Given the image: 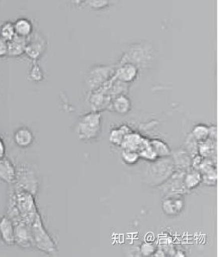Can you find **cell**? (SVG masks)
Returning a JSON list of instances; mask_svg holds the SVG:
<instances>
[{
  "instance_id": "obj_1",
  "label": "cell",
  "mask_w": 218,
  "mask_h": 257,
  "mask_svg": "<svg viewBox=\"0 0 218 257\" xmlns=\"http://www.w3.org/2000/svg\"><path fill=\"white\" fill-rule=\"evenodd\" d=\"M154 60V50L147 41L132 44L121 58L120 64L131 63L138 68H145L152 64Z\"/></svg>"
},
{
  "instance_id": "obj_2",
  "label": "cell",
  "mask_w": 218,
  "mask_h": 257,
  "mask_svg": "<svg viewBox=\"0 0 218 257\" xmlns=\"http://www.w3.org/2000/svg\"><path fill=\"white\" fill-rule=\"evenodd\" d=\"M174 171V165L170 156L158 158L155 161L149 162L148 167L145 172V178L150 186H160Z\"/></svg>"
},
{
  "instance_id": "obj_3",
  "label": "cell",
  "mask_w": 218,
  "mask_h": 257,
  "mask_svg": "<svg viewBox=\"0 0 218 257\" xmlns=\"http://www.w3.org/2000/svg\"><path fill=\"white\" fill-rule=\"evenodd\" d=\"M33 246L46 253L55 254L58 250L57 245L44 227V222L40 213H37L35 219L30 225Z\"/></svg>"
},
{
  "instance_id": "obj_4",
  "label": "cell",
  "mask_w": 218,
  "mask_h": 257,
  "mask_svg": "<svg viewBox=\"0 0 218 257\" xmlns=\"http://www.w3.org/2000/svg\"><path fill=\"white\" fill-rule=\"evenodd\" d=\"M102 115L99 111H92L83 116L77 125V136L83 142L96 139L101 132Z\"/></svg>"
},
{
  "instance_id": "obj_5",
  "label": "cell",
  "mask_w": 218,
  "mask_h": 257,
  "mask_svg": "<svg viewBox=\"0 0 218 257\" xmlns=\"http://www.w3.org/2000/svg\"><path fill=\"white\" fill-rule=\"evenodd\" d=\"M34 197L35 196L29 192L17 190L13 197L22 220L29 226L31 225L39 212Z\"/></svg>"
},
{
  "instance_id": "obj_6",
  "label": "cell",
  "mask_w": 218,
  "mask_h": 257,
  "mask_svg": "<svg viewBox=\"0 0 218 257\" xmlns=\"http://www.w3.org/2000/svg\"><path fill=\"white\" fill-rule=\"evenodd\" d=\"M15 183L16 184L17 190L29 192L33 196H36L38 191V178L35 172L29 167L22 166L19 167L17 170Z\"/></svg>"
},
{
  "instance_id": "obj_7",
  "label": "cell",
  "mask_w": 218,
  "mask_h": 257,
  "mask_svg": "<svg viewBox=\"0 0 218 257\" xmlns=\"http://www.w3.org/2000/svg\"><path fill=\"white\" fill-rule=\"evenodd\" d=\"M184 175V171H175L163 184H161L160 189L164 197L183 196L189 193L183 186Z\"/></svg>"
},
{
  "instance_id": "obj_8",
  "label": "cell",
  "mask_w": 218,
  "mask_h": 257,
  "mask_svg": "<svg viewBox=\"0 0 218 257\" xmlns=\"http://www.w3.org/2000/svg\"><path fill=\"white\" fill-rule=\"evenodd\" d=\"M113 74L110 66H96L92 67L88 73L86 84L91 92L100 88L105 83L109 81Z\"/></svg>"
},
{
  "instance_id": "obj_9",
  "label": "cell",
  "mask_w": 218,
  "mask_h": 257,
  "mask_svg": "<svg viewBox=\"0 0 218 257\" xmlns=\"http://www.w3.org/2000/svg\"><path fill=\"white\" fill-rule=\"evenodd\" d=\"M14 224H15V244L25 248L33 246L30 226L23 220L14 222Z\"/></svg>"
},
{
  "instance_id": "obj_10",
  "label": "cell",
  "mask_w": 218,
  "mask_h": 257,
  "mask_svg": "<svg viewBox=\"0 0 218 257\" xmlns=\"http://www.w3.org/2000/svg\"><path fill=\"white\" fill-rule=\"evenodd\" d=\"M198 171L202 175V183L205 186H215L217 182V169L214 160L204 158Z\"/></svg>"
},
{
  "instance_id": "obj_11",
  "label": "cell",
  "mask_w": 218,
  "mask_h": 257,
  "mask_svg": "<svg viewBox=\"0 0 218 257\" xmlns=\"http://www.w3.org/2000/svg\"><path fill=\"white\" fill-rule=\"evenodd\" d=\"M184 200L183 196H172L164 197L161 208L167 216L172 217L180 215L184 208Z\"/></svg>"
},
{
  "instance_id": "obj_12",
  "label": "cell",
  "mask_w": 218,
  "mask_h": 257,
  "mask_svg": "<svg viewBox=\"0 0 218 257\" xmlns=\"http://www.w3.org/2000/svg\"><path fill=\"white\" fill-rule=\"evenodd\" d=\"M150 144V140L137 133L132 132L124 138L121 147L123 150H130L139 153Z\"/></svg>"
},
{
  "instance_id": "obj_13",
  "label": "cell",
  "mask_w": 218,
  "mask_h": 257,
  "mask_svg": "<svg viewBox=\"0 0 218 257\" xmlns=\"http://www.w3.org/2000/svg\"><path fill=\"white\" fill-rule=\"evenodd\" d=\"M171 158L174 165L175 171H184L191 168V157L184 149H178L171 153Z\"/></svg>"
},
{
  "instance_id": "obj_14",
  "label": "cell",
  "mask_w": 218,
  "mask_h": 257,
  "mask_svg": "<svg viewBox=\"0 0 218 257\" xmlns=\"http://www.w3.org/2000/svg\"><path fill=\"white\" fill-rule=\"evenodd\" d=\"M139 73V68L131 63H125L120 66L119 68L116 70L114 77L117 81L128 84L136 79Z\"/></svg>"
},
{
  "instance_id": "obj_15",
  "label": "cell",
  "mask_w": 218,
  "mask_h": 257,
  "mask_svg": "<svg viewBox=\"0 0 218 257\" xmlns=\"http://www.w3.org/2000/svg\"><path fill=\"white\" fill-rule=\"evenodd\" d=\"M0 233L4 244L12 245L15 244V224L9 217H3L0 219Z\"/></svg>"
},
{
  "instance_id": "obj_16",
  "label": "cell",
  "mask_w": 218,
  "mask_h": 257,
  "mask_svg": "<svg viewBox=\"0 0 218 257\" xmlns=\"http://www.w3.org/2000/svg\"><path fill=\"white\" fill-rule=\"evenodd\" d=\"M17 170L14 164L8 159L0 160V180L6 183L14 184L16 180Z\"/></svg>"
},
{
  "instance_id": "obj_17",
  "label": "cell",
  "mask_w": 218,
  "mask_h": 257,
  "mask_svg": "<svg viewBox=\"0 0 218 257\" xmlns=\"http://www.w3.org/2000/svg\"><path fill=\"white\" fill-rule=\"evenodd\" d=\"M110 106L115 112L120 114H125L130 111L132 103L126 95L121 94L112 99Z\"/></svg>"
},
{
  "instance_id": "obj_18",
  "label": "cell",
  "mask_w": 218,
  "mask_h": 257,
  "mask_svg": "<svg viewBox=\"0 0 218 257\" xmlns=\"http://www.w3.org/2000/svg\"><path fill=\"white\" fill-rule=\"evenodd\" d=\"M26 45H27V38L15 36L13 40L8 42V55L12 57L20 56L26 52Z\"/></svg>"
},
{
  "instance_id": "obj_19",
  "label": "cell",
  "mask_w": 218,
  "mask_h": 257,
  "mask_svg": "<svg viewBox=\"0 0 218 257\" xmlns=\"http://www.w3.org/2000/svg\"><path fill=\"white\" fill-rule=\"evenodd\" d=\"M202 175L199 171L191 169L185 172L183 176V186L187 191H191L202 184Z\"/></svg>"
},
{
  "instance_id": "obj_20",
  "label": "cell",
  "mask_w": 218,
  "mask_h": 257,
  "mask_svg": "<svg viewBox=\"0 0 218 257\" xmlns=\"http://www.w3.org/2000/svg\"><path fill=\"white\" fill-rule=\"evenodd\" d=\"M14 139L19 147L28 148L33 144L34 138H33V132L30 128L23 127L16 131Z\"/></svg>"
},
{
  "instance_id": "obj_21",
  "label": "cell",
  "mask_w": 218,
  "mask_h": 257,
  "mask_svg": "<svg viewBox=\"0 0 218 257\" xmlns=\"http://www.w3.org/2000/svg\"><path fill=\"white\" fill-rule=\"evenodd\" d=\"M44 44L40 39L34 37L33 40L27 38V45H26V52L29 57L33 59H37L42 54Z\"/></svg>"
},
{
  "instance_id": "obj_22",
  "label": "cell",
  "mask_w": 218,
  "mask_h": 257,
  "mask_svg": "<svg viewBox=\"0 0 218 257\" xmlns=\"http://www.w3.org/2000/svg\"><path fill=\"white\" fill-rule=\"evenodd\" d=\"M216 141L209 138L205 142H200L198 143V155L203 158L214 160V156H216Z\"/></svg>"
},
{
  "instance_id": "obj_23",
  "label": "cell",
  "mask_w": 218,
  "mask_h": 257,
  "mask_svg": "<svg viewBox=\"0 0 218 257\" xmlns=\"http://www.w3.org/2000/svg\"><path fill=\"white\" fill-rule=\"evenodd\" d=\"M132 132V131L131 130L130 127L128 126V125H121L119 128H113L110 131L109 141L113 145L121 146L125 137Z\"/></svg>"
},
{
  "instance_id": "obj_24",
  "label": "cell",
  "mask_w": 218,
  "mask_h": 257,
  "mask_svg": "<svg viewBox=\"0 0 218 257\" xmlns=\"http://www.w3.org/2000/svg\"><path fill=\"white\" fill-rule=\"evenodd\" d=\"M15 33L17 36L21 37L28 38L33 33V26L30 20L26 19H20L15 22Z\"/></svg>"
},
{
  "instance_id": "obj_25",
  "label": "cell",
  "mask_w": 218,
  "mask_h": 257,
  "mask_svg": "<svg viewBox=\"0 0 218 257\" xmlns=\"http://www.w3.org/2000/svg\"><path fill=\"white\" fill-rule=\"evenodd\" d=\"M150 145L154 149L158 158L169 157L171 156L170 148L165 142L159 139L150 140Z\"/></svg>"
},
{
  "instance_id": "obj_26",
  "label": "cell",
  "mask_w": 218,
  "mask_h": 257,
  "mask_svg": "<svg viewBox=\"0 0 218 257\" xmlns=\"http://www.w3.org/2000/svg\"><path fill=\"white\" fill-rule=\"evenodd\" d=\"M191 134L198 143L205 142L209 139V126L204 124H198L193 128Z\"/></svg>"
},
{
  "instance_id": "obj_27",
  "label": "cell",
  "mask_w": 218,
  "mask_h": 257,
  "mask_svg": "<svg viewBox=\"0 0 218 257\" xmlns=\"http://www.w3.org/2000/svg\"><path fill=\"white\" fill-rule=\"evenodd\" d=\"M183 149H185L191 158L198 155V142L194 139L191 134H188L186 138Z\"/></svg>"
},
{
  "instance_id": "obj_28",
  "label": "cell",
  "mask_w": 218,
  "mask_h": 257,
  "mask_svg": "<svg viewBox=\"0 0 218 257\" xmlns=\"http://www.w3.org/2000/svg\"><path fill=\"white\" fill-rule=\"evenodd\" d=\"M15 36L16 33L13 23L10 22H6L0 28V37L4 38L6 41L9 42L15 38Z\"/></svg>"
},
{
  "instance_id": "obj_29",
  "label": "cell",
  "mask_w": 218,
  "mask_h": 257,
  "mask_svg": "<svg viewBox=\"0 0 218 257\" xmlns=\"http://www.w3.org/2000/svg\"><path fill=\"white\" fill-rule=\"evenodd\" d=\"M121 160L127 165H135L140 160L137 152L130 150H123L121 153Z\"/></svg>"
},
{
  "instance_id": "obj_30",
  "label": "cell",
  "mask_w": 218,
  "mask_h": 257,
  "mask_svg": "<svg viewBox=\"0 0 218 257\" xmlns=\"http://www.w3.org/2000/svg\"><path fill=\"white\" fill-rule=\"evenodd\" d=\"M138 153H139L140 159H143V160L147 162L155 161L157 159H158V156L156 154L152 147L150 146V144L146 147L143 148L142 150L139 151Z\"/></svg>"
},
{
  "instance_id": "obj_31",
  "label": "cell",
  "mask_w": 218,
  "mask_h": 257,
  "mask_svg": "<svg viewBox=\"0 0 218 257\" xmlns=\"http://www.w3.org/2000/svg\"><path fill=\"white\" fill-rule=\"evenodd\" d=\"M156 246L154 243L151 242H143L140 245V253L143 256H151L155 252Z\"/></svg>"
},
{
  "instance_id": "obj_32",
  "label": "cell",
  "mask_w": 218,
  "mask_h": 257,
  "mask_svg": "<svg viewBox=\"0 0 218 257\" xmlns=\"http://www.w3.org/2000/svg\"><path fill=\"white\" fill-rule=\"evenodd\" d=\"M88 6L95 10H102L110 5V1L107 0H91L88 1Z\"/></svg>"
},
{
  "instance_id": "obj_33",
  "label": "cell",
  "mask_w": 218,
  "mask_h": 257,
  "mask_svg": "<svg viewBox=\"0 0 218 257\" xmlns=\"http://www.w3.org/2000/svg\"><path fill=\"white\" fill-rule=\"evenodd\" d=\"M30 74H31V77L33 78V80L36 81H40L43 79V73L41 69L39 67V66L37 65H35V66H33V68H32L31 72H30Z\"/></svg>"
},
{
  "instance_id": "obj_34",
  "label": "cell",
  "mask_w": 218,
  "mask_h": 257,
  "mask_svg": "<svg viewBox=\"0 0 218 257\" xmlns=\"http://www.w3.org/2000/svg\"><path fill=\"white\" fill-rule=\"evenodd\" d=\"M8 53V42L0 37V57H4Z\"/></svg>"
},
{
  "instance_id": "obj_35",
  "label": "cell",
  "mask_w": 218,
  "mask_h": 257,
  "mask_svg": "<svg viewBox=\"0 0 218 257\" xmlns=\"http://www.w3.org/2000/svg\"><path fill=\"white\" fill-rule=\"evenodd\" d=\"M209 138L217 142V127L216 125H211L209 127Z\"/></svg>"
},
{
  "instance_id": "obj_36",
  "label": "cell",
  "mask_w": 218,
  "mask_h": 257,
  "mask_svg": "<svg viewBox=\"0 0 218 257\" xmlns=\"http://www.w3.org/2000/svg\"><path fill=\"white\" fill-rule=\"evenodd\" d=\"M153 256L155 257H165L167 256L166 254H165V251L161 248H156L155 252L153 254Z\"/></svg>"
},
{
  "instance_id": "obj_37",
  "label": "cell",
  "mask_w": 218,
  "mask_h": 257,
  "mask_svg": "<svg viewBox=\"0 0 218 257\" xmlns=\"http://www.w3.org/2000/svg\"><path fill=\"white\" fill-rule=\"evenodd\" d=\"M4 153V146L2 141L0 140V160H2Z\"/></svg>"
},
{
  "instance_id": "obj_38",
  "label": "cell",
  "mask_w": 218,
  "mask_h": 257,
  "mask_svg": "<svg viewBox=\"0 0 218 257\" xmlns=\"http://www.w3.org/2000/svg\"><path fill=\"white\" fill-rule=\"evenodd\" d=\"M174 256L184 257L186 256V255L185 253H184V252L182 251V250H176Z\"/></svg>"
},
{
  "instance_id": "obj_39",
  "label": "cell",
  "mask_w": 218,
  "mask_h": 257,
  "mask_svg": "<svg viewBox=\"0 0 218 257\" xmlns=\"http://www.w3.org/2000/svg\"><path fill=\"white\" fill-rule=\"evenodd\" d=\"M4 244V241H3L2 237H1V233H0V245Z\"/></svg>"
}]
</instances>
